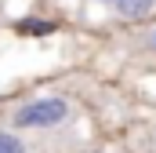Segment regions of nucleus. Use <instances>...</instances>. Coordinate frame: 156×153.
<instances>
[{
  "label": "nucleus",
  "instance_id": "1",
  "mask_svg": "<svg viewBox=\"0 0 156 153\" xmlns=\"http://www.w3.org/2000/svg\"><path fill=\"white\" fill-rule=\"evenodd\" d=\"M69 120V102L62 99H37V102H26L18 113H15V124L26 128V131H44V128H58Z\"/></svg>",
  "mask_w": 156,
  "mask_h": 153
},
{
  "label": "nucleus",
  "instance_id": "2",
  "mask_svg": "<svg viewBox=\"0 0 156 153\" xmlns=\"http://www.w3.org/2000/svg\"><path fill=\"white\" fill-rule=\"evenodd\" d=\"M156 0H116V11L123 18H145L149 11H153Z\"/></svg>",
  "mask_w": 156,
  "mask_h": 153
},
{
  "label": "nucleus",
  "instance_id": "3",
  "mask_svg": "<svg viewBox=\"0 0 156 153\" xmlns=\"http://www.w3.org/2000/svg\"><path fill=\"white\" fill-rule=\"evenodd\" d=\"M0 153H29V142H22L11 131H0Z\"/></svg>",
  "mask_w": 156,
  "mask_h": 153
},
{
  "label": "nucleus",
  "instance_id": "4",
  "mask_svg": "<svg viewBox=\"0 0 156 153\" xmlns=\"http://www.w3.org/2000/svg\"><path fill=\"white\" fill-rule=\"evenodd\" d=\"M22 29H26V33H37V37H44V33H51V22H40V18H29V22H22Z\"/></svg>",
  "mask_w": 156,
  "mask_h": 153
},
{
  "label": "nucleus",
  "instance_id": "5",
  "mask_svg": "<svg viewBox=\"0 0 156 153\" xmlns=\"http://www.w3.org/2000/svg\"><path fill=\"white\" fill-rule=\"evenodd\" d=\"M149 44H156V33H153V37H149Z\"/></svg>",
  "mask_w": 156,
  "mask_h": 153
},
{
  "label": "nucleus",
  "instance_id": "6",
  "mask_svg": "<svg viewBox=\"0 0 156 153\" xmlns=\"http://www.w3.org/2000/svg\"><path fill=\"white\" fill-rule=\"evenodd\" d=\"M102 4H116V0H102Z\"/></svg>",
  "mask_w": 156,
  "mask_h": 153
}]
</instances>
